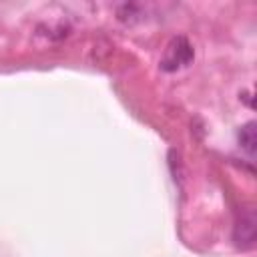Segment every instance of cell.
Instances as JSON below:
<instances>
[{
	"label": "cell",
	"mask_w": 257,
	"mask_h": 257,
	"mask_svg": "<svg viewBox=\"0 0 257 257\" xmlns=\"http://www.w3.org/2000/svg\"><path fill=\"white\" fill-rule=\"evenodd\" d=\"M237 139H239L241 149H243L249 157H253V155H255V143H257V137H255V122L249 120L247 124H243L241 131H239V135H237Z\"/></svg>",
	"instance_id": "3"
},
{
	"label": "cell",
	"mask_w": 257,
	"mask_h": 257,
	"mask_svg": "<svg viewBox=\"0 0 257 257\" xmlns=\"http://www.w3.org/2000/svg\"><path fill=\"white\" fill-rule=\"evenodd\" d=\"M193 58H195V50H193L191 42L185 36H175L163 52L161 68L165 72H175V70L189 66L193 62Z\"/></svg>",
	"instance_id": "1"
},
{
	"label": "cell",
	"mask_w": 257,
	"mask_h": 257,
	"mask_svg": "<svg viewBox=\"0 0 257 257\" xmlns=\"http://www.w3.org/2000/svg\"><path fill=\"white\" fill-rule=\"evenodd\" d=\"M233 239L241 249L253 247V243H255V213L251 209L241 213V217H239V221L235 225Z\"/></svg>",
	"instance_id": "2"
}]
</instances>
